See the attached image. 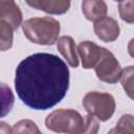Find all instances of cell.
Masks as SVG:
<instances>
[{"label":"cell","instance_id":"obj_18","mask_svg":"<svg viewBox=\"0 0 134 134\" xmlns=\"http://www.w3.org/2000/svg\"><path fill=\"white\" fill-rule=\"evenodd\" d=\"M0 134H13V129L7 125L5 124L4 121H1L0 124Z\"/></svg>","mask_w":134,"mask_h":134},{"label":"cell","instance_id":"obj_13","mask_svg":"<svg viewBox=\"0 0 134 134\" xmlns=\"http://www.w3.org/2000/svg\"><path fill=\"white\" fill-rule=\"evenodd\" d=\"M13 27L4 21H0V49L5 51L13 45Z\"/></svg>","mask_w":134,"mask_h":134},{"label":"cell","instance_id":"obj_19","mask_svg":"<svg viewBox=\"0 0 134 134\" xmlns=\"http://www.w3.org/2000/svg\"><path fill=\"white\" fill-rule=\"evenodd\" d=\"M128 51H129V54L134 58V38L130 40L129 44H128Z\"/></svg>","mask_w":134,"mask_h":134},{"label":"cell","instance_id":"obj_10","mask_svg":"<svg viewBox=\"0 0 134 134\" xmlns=\"http://www.w3.org/2000/svg\"><path fill=\"white\" fill-rule=\"evenodd\" d=\"M57 46L61 54L67 60L68 64L71 67H77L79 66V57L76 52V47L73 39L68 36H63L61 37L58 42Z\"/></svg>","mask_w":134,"mask_h":134},{"label":"cell","instance_id":"obj_16","mask_svg":"<svg viewBox=\"0 0 134 134\" xmlns=\"http://www.w3.org/2000/svg\"><path fill=\"white\" fill-rule=\"evenodd\" d=\"M120 134H134V116L131 114L122 115L115 128Z\"/></svg>","mask_w":134,"mask_h":134},{"label":"cell","instance_id":"obj_3","mask_svg":"<svg viewBox=\"0 0 134 134\" xmlns=\"http://www.w3.org/2000/svg\"><path fill=\"white\" fill-rule=\"evenodd\" d=\"M47 129L65 134H80L85 125V118L75 110L59 109L50 113L46 119Z\"/></svg>","mask_w":134,"mask_h":134},{"label":"cell","instance_id":"obj_8","mask_svg":"<svg viewBox=\"0 0 134 134\" xmlns=\"http://www.w3.org/2000/svg\"><path fill=\"white\" fill-rule=\"evenodd\" d=\"M0 18L1 21L9 24L14 30L17 29L22 23V13L13 0L0 1Z\"/></svg>","mask_w":134,"mask_h":134},{"label":"cell","instance_id":"obj_4","mask_svg":"<svg viewBox=\"0 0 134 134\" xmlns=\"http://www.w3.org/2000/svg\"><path fill=\"white\" fill-rule=\"evenodd\" d=\"M83 106L89 114H92L102 121L110 119L115 111L113 96L109 93L97 91L88 92L83 98Z\"/></svg>","mask_w":134,"mask_h":134},{"label":"cell","instance_id":"obj_9","mask_svg":"<svg viewBox=\"0 0 134 134\" xmlns=\"http://www.w3.org/2000/svg\"><path fill=\"white\" fill-rule=\"evenodd\" d=\"M82 10L88 20L96 22L106 17L107 4L102 0H85L82 2Z\"/></svg>","mask_w":134,"mask_h":134},{"label":"cell","instance_id":"obj_17","mask_svg":"<svg viewBox=\"0 0 134 134\" xmlns=\"http://www.w3.org/2000/svg\"><path fill=\"white\" fill-rule=\"evenodd\" d=\"M99 129L98 120L92 114H88L85 117V125L83 131L80 134H97Z\"/></svg>","mask_w":134,"mask_h":134},{"label":"cell","instance_id":"obj_6","mask_svg":"<svg viewBox=\"0 0 134 134\" xmlns=\"http://www.w3.org/2000/svg\"><path fill=\"white\" fill-rule=\"evenodd\" d=\"M94 31L104 42H113L119 36V26L116 20L111 17H105L94 22Z\"/></svg>","mask_w":134,"mask_h":134},{"label":"cell","instance_id":"obj_5","mask_svg":"<svg viewBox=\"0 0 134 134\" xmlns=\"http://www.w3.org/2000/svg\"><path fill=\"white\" fill-rule=\"evenodd\" d=\"M95 73L100 81L107 82L109 84H114L121 76V68L112 52L103 48L100 59L98 60L96 66L94 67Z\"/></svg>","mask_w":134,"mask_h":134},{"label":"cell","instance_id":"obj_11","mask_svg":"<svg viewBox=\"0 0 134 134\" xmlns=\"http://www.w3.org/2000/svg\"><path fill=\"white\" fill-rule=\"evenodd\" d=\"M26 3L37 9L44 10L48 14H64L68 10L70 6V1L65 0H35L26 1Z\"/></svg>","mask_w":134,"mask_h":134},{"label":"cell","instance_id":"obj_1","mask_svg":"<svg viewBox=\"0 0 134 134\" xmlns=\"http://www.w3.org/2000/svg\"><path fill=\"white\" fill-rule=\"evenodd\" d=\"M19 98L34 110H47L60 103L69 88V69L58 55L39 52L20 62L15 73Z\"/></svg>","mask_w":134,"mask_h":134},{"label":"cell","instance_id":"obj_7","mask_svg":"<svg viewBox=\"0 0 134 134\" xmlns=\"http://www.w3.org/2000/svg\"><path fill=\"white\" fill-rule=\"evenodd\" d=\"M103 47H99L93 42L84 41L77 46L79 54L82 59V65L84 68H94L100 59Z\"/></svg>","mask_w":134,"mask_h":134},{"label":"cell","instance_id":"obj_12","mask_svg":"<svg viewBox=\"0 0 134 134\" xmlns=\"http://www.w3.org/2000/svg\"><path fill=\"white\" fill-rule=\"evenodd\" d=\"M120 83L127 95L134 100V66H128L122 70Z\"/></svg>","mask_w":134,"mask_h":134},{"label":"cell","instance_id":"obj_14","mask_svg":"<svg viewBox=\"0 0 134 134\" xmlns=\"http://www.w3.org/2000/svg\"><path fill=\"white\" fill-rule=\"evenodd\" d=\"M13 134H41V132L32 120L22 119L14 125Z\"/></svg>","mask_w":134,"mask_h":134},{"label":"cell","instance_id":"obj_2","mask_svg":"<svg viewBox=\"0 0 134 134\" xmlns=\"http://www.w3.org/2000/svg\"><path fill=\"white\" fill-rule=\"evenodd\" d=\"M22 29L25 37L32 43L52 45L58 41L60 23L52 17H35L24 21Z\"/></svg>","mask_w":134,"mask_h":134},{"label":"cell","instance_id":"obj_20","mask_svg":"<svg viewBox=\"0 0 134 134\" xmlns=\"http://www.w3.org/2000/svg\"><path fill=\"white\" fill-rule=\"evenodd\" d=\"M108 134H120V133H119V132H118V131H117V130L114 128V129L110 130V131L108 132Z\"/></svg>","mask_w":134,"mask_h":134},{"label":"cell","instance_id":"obj_15","mask_svg":"<svg viewBox=\"0 0 134 134\" xmlns=\"http://www.w3.org/2000/svg\"><path fill=\"white\" fill-rule=\"evenodd\" d=\"M118 12L120 18L128 22L134 23V1H120L118 3Z\"/></svg>","mask_w":134,"mask_h":134}]
</instances>
